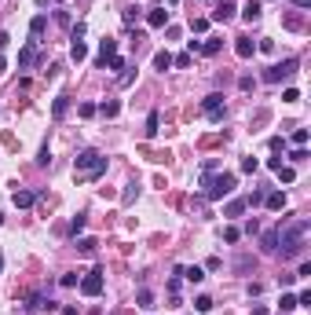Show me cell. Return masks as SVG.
Here are the masks:
<instances>
[{"label": "cell", "instance_id": "836d02e7", "mask_svg": "<svg viewBox=\"0 0 311 315\" xmlns=\"http://www.w3.org/2000/svg\"><path fill=\"white\" fill-rule=\"evenodd\" d=\"M124 22H128V26H136V22H140V8H124Z\"/></svg>", "mask_w": 311, "mask_h": 315}, {"label": "cell", "instance_id": "74e56055", "mask_svg": "<svg viewBox=\"0 0 311 315\" xmlns=\"http://www.w3.org/2000/svg\"><path fill=\"white\" fill-rule=\"evenodd\" d=\"M77 114H81V117H95V103H81V107H77Z\"/></svg>", "mask_w": 311, "mask_h": 315}, {"label": "cell", "instance_id": "c3c4849f", "mask_svg": "<svg viewBox=\"0 0 311 315\" xmlns=\"http://www.w3.org/2000/svg\"><path fill=\"white\" fill-rule=\"evenodd\" d=\"M293 4H296L300 11H304V8H311V0H293Z\"/></svg>", "mask_w": 311, "mask_h": 315}, {"label": "cell", "instance_id": "52a82bcc", "mask_svg": "<svg viewBox=\"0 0 311 315\" xmlns=\"http://www.w3.org/2000/svg\"><path fill=\"white\" fill-rule=\"evenodd\" d=\"M33 63H37V44L30 41V44H26L22 51H18V70H30Z\"/></svg>", "mask_w": 311, "mask_h": 315}, {"label": "cell", "instance_id": "ab89813d", "mask_svg": "<svg viewBox=\"0 0 311 315\" xmlns=\"http://www.w3.org/2000/svg\"><path fill=\"white\" fill-rule=\"evenodd\" d=\"M293 143H296V147H304V143H308V128H296V132H293Z\"/></svg>", "mask_w": 311, "mask_h": 315}, {"label": "cell", "instance_id": "2e32d148", "mask_svg": "<svg viewBox=\"0 0 311 315\" xmlns=\"http://www.w3.org/2000/svg\"><path fill=\"white\" fill-rule=\"evenodd\" d=\"M110 55H117V41H110V37H107V41L99 44V63L107 66V59H110Z\"/></svg>", "mask_w": 311, "mask_h": 315}, {"label": "cell", "instance_id": "d4e9b609", "mask_svg": "<svg viewBox=\"0 0 311 315\" xmlns=\"http://www.w3.org/2000/svg\"><path fill=\"white\" fill-rule=\"evenodd\" d=\"M84 224H88V216H84V213H77V216H74V224H70V235L77 238V235L84 231Z\"/></svg>", "mask_w": 311, "mask_h": 315}, {"label": "cell", "instance_id": "484cf974", "mask_svg": "<svg viewBox=\"0 0 311 315\" xmlns=\"http://www.w3.org/2000/svg\"><path fill=\"white\" fill-rule=\"evenodd\" d=\"M157 121H161V117H157V110H154V114L147 117V128H143V132H147V140H154V136H157Z\"/></svg>", "mask_w": 311, "mask_h": 315}, {"label": "cell", "instance_id": "ffe728a7", "mask_svg": "<svg viewBox=\"0 0 311 315\" xmlns=\"http://www.w3.org/2000/svg\"><path fill=\"white\" fill-rule=\"evenodd\" d=\"M220 48H223L220 37H205V41H202V55H216Z\"/></svg>", "mask_w": 311, "mask_h": 315}, {"label": "cell", "instance_id": "44dd1931", "mask_svg": "<svg viewBox=\"0 0 311 315\" xmlns=\"http://www.w3.org/2000/svg\"><path fill=\"white\" fill-rule=\"evenodd\" d=\"M176 275H183L187 282H202V279H205L202 268H176Z\"/></svg>", "mask_w": 311, "mask_h": 315}, {"label": "cell", "instance_id": "db71d44e", "mask_svg": "<svg viewBox=\"0 0 311 315\" xmlns=\"http://www.w3.org/2000/svg\"><path fill=\"white\" fill-rule=\"evenodd\" d=\"M279 315H289V312H279Z\"/></svg>", "mask_w": 311, "mask_h": 315}, {"label": "cell", "instance_id": "8992f818", "mask_svg": "<svg viewBox=\"0 0 311 315\" xmlns=\"http://www.w3.org/2000/svg\"><path fill=\"white\" fill-rule=\"evenodd\" d=\"M81 293L84 297H99V293H103V271H99V268H92L81 279Z\"/></svg>", "mask_w": 311, "mask_h": 315}, {"label": "cell", "instance_id": "6da1fadb", "mask_svg": "<svg viewBox=\"0 0 311 315\" xmlns=\"http://www.w3.org/2000/svg\"><path fill=\"white\" fill-rule=\"evenodd\" d=\"M308 231H311V220H293V224H286V227L279 224V253H282V260H296L300 257Z\"/></svg>", "mask_w": 311, "mask_h": 315}, {"label": "cell", "instance_id": "1f68e13d", "mask_svg": "<svg viewBox=\"0 0 311 315\" xmlns=\"http://www.w3.org/2000/svg\"><path fill=\"white\" fill-rule=\"evenodd\" d=\"M95 246H99L95 238H77V249H81V253H95Z\"/></svg>", "mask_w": 311, "mask_h": 315}, {"label": "cell", "instance_id": "8fae6325", "mask_svg": "<svg viewBox=\"0 0 311 315\" xmlns=\"http://www.w3.org/2000/svg\"><path fill=\"white\" fill-rule=\"evenodd\" d=\"M260 246H264V253H279V227H271V231H264Z\"/></svg>", "mask_w": 311, "mask_h": 315}, {"label": "cell", "instance_id": "11a10c76", "mask_svg": "<svg viewBox=\"0 0 311 315\" xmlns=\"http://www.w3.org/2000/svg\"><path fill=\"white\" fill-rule=\"evenodd\" d=\"M172 4H176V0H172Z\"/></svg>", "mask_w": 311, "mask_h": 315}, {"label": "cell", "instance_id": "d6a6232c", "mask_svg": "<svg viewBox=\"0 0 311 315\" xmlns=\"http://www.w3.org/2000/svg\"><path fill=\"white\" fill-rule=\"evenodd\" d=\"M194 312H213V297H198L194 300Z\"/></svg>", "mask_w": 311, "mask_h": 315}, {"label": "cell", "instance_id": "8d00e7d4", "mask_svg": "<svg viewBox=\"0 0 311 315\" xmlns=\"http://www.w3.org/2000/svg\"><path fill=\"white\" fill-rule=\"evenodd\" d=\"M289 161H293V165H300V161H308V150H304V147H296L293 154H289Z\"/></svg>", "mask_w": 311, "mask_h": 315}, {"label": "cell", "instance_id": "d590c367", "mask_svg": "<svg viewBox=\"0 0 311 315\" xmlns=\"http://www.w3.org/2000/svg\"><path fill=\"white\" fill-rule=\"evenodd\" d=\"M256 169H260L256 158H242V173H256Z\"/></svg>", "mask_w": 311, "mask_h": 315}, {"label": "cell", "instance_id": "b9f144b4", "mask_svg": "<svg viewBox=\"0 0 311 315\" xmlns=\"http://www.w3.org/2000/svg\"><path fill=\"white\" fill-rule=\"evenodd\" d=\"M172 66H190V55L183 51V55H172Z\"/></svg>", "mask_w": 311, "mask_h": 315}, {"label": "cell", "instance_id": "cb8c5ba5", "mask_svg": "<svg viewBox=\"0 0 311 315\" xmlns=\"http://www.w3.org/2000/svg\"><path fill=\"white\" fill-rule=\"evenodd\" d=\"M154 66H157V70L165 74V70L172 66V55H169V51H157V55H154Z\"/></svg>", "mask_w": 311, "mask_h": 315}, {"label": "cell", "instance_id": "9c48e42d", "mask_svg": "<svg viewBox=\"0 0 311 315\" xmlns=\"http://www.w3.org/2000/svg\"><path fill=\"white\" fill-rule=\"evenodd\" d=\"M253 51H256V44L249 37H234V55L238 59H253Z\"/></svg>", "mask_w": 311, "mask_h": 315}, {"label": "cell", "instance_id": "4fadbf2b", "mask_svg": "<svg viewBox=\"0 0 311 315\" xmlns=\"http://www.w3.org/2000/svg\"><path fill=\"white\" fill-rule=\"evenodd\" d=\"M11 202H15V209H30L33 202H37V194H33V191H15Z\"/></svg>", "mask_w": 311, "mask_h": 315}, {"label": "cell", "instance_id": "4dcf8cb0", "mask_svg": "<svg viewBox=\"0 0 311 315\" xmlns=\"http://www.w3.org/2000/svg\"><path fill=\"white\" fill-rule=\"evenodd\" d=\"M238 238H242V231H238V227H223V242H227V246H234Z\"/></svg>", "mask_w": 311, "mask_h": 315}, {"label": "cell", "instance_id": "ee69618b", "mask_svg": "<svg viewBox=\"0 0 311 315\" xmlns=\"http://www.w3.org/2000/svg\"><path fill=\"white\" fill-rule=\"evenodd\" d=\"M282 99H286V103H296V99H300V92H296V88H286V92H282Z\"/></svg>", "mask_w": 311, "mask_h": 315}, {"label": "cell", "instance_id": "7dc6e473", "mask_svg": "<svg viewBox=\"0 0 311 315\" xmlns=\"http://www.w3.org/2000/svg\"><path fill=\"white\" fill-rule=\"evenodd\" d=\"M253 315H271V312H267L264 304H256V308H253Z\"/></svg>", "mask_w": 311, "mask_h": 315}, {"label": "cell", "instance_id": "83f0119b", "mask_svg": "<svg viewBox=\"0 0 311 315\" xmlns=\"http://www.w3.org/2000/svg\"><path fill=\"white\" fill-rule=\"evenodd\" d=\"M275 173H279V180H282V183H293V180H296L293 165H282V169H275Z\"/></svg>", "mask_w": 311, "mask_h": 315}, {"label": "cell", "instance_id": "ba28073f", "mask_svg": "<svg viewBox=\"0 0 311 315\" xmlns=\"http://www.w3.org/2000/svg\"><path fill=\"white\" fill-rule=\"evenodd\" d=\"M234 4H231V0H220V4H216V11H213V22H227V18H234Z\"/></svg>", "mask_w": 311, "mask_h": 315}, {"label": "cell", "instance_id": "816d5d0a", "mask_svg": "<svg viewBox=\"0 0 311 315\" xmlns=\"http://www.w3.org/2000/svg\"><path fill=\"white\" fill-rule=\"evenodd\" d=\"M0 271H4V253H0Z\"/></svg>", "mask_w": 311, "mask_h": 315}, {"label": "cell", "instance_id": "7c38bea8", "mask_svg": "<svg viewBox=\"0 0 311 315\" xmlns=\"http://www.w3.org/2000/svg\"><path fill=\"white\" fill-rule=\"evenodd\" d=\"M264 205H267L271 213H279V209H286V194H282V191H271V194H264Z\"/></svg>", "mask_w": 311, "mask_h": 315}, {"label": "cell", "instance_id": "5bb4252c", "mask_svg": "<svg viewBox=\"0 0 311 315\" xmlns=\"http://www.w3.org/2000/svg\"><path fill=\"white\" fill-rule=\"evenodd\" d=\"M95 114H103V117H117V114H121V103H117V99H107V103H99V107H95Z\"/></svg>", "mask_w": 311, "mask_h": 315}, {"label": "cell", "instance_id": "7a4b0ae2", "mask_svg": "<svg viewBox=\"0 0 311 315\" xmlns=\"http://www.w3.org/2000/svg\"><path fill=\"white\" fill-rule=\"evenodd\" d=\"M74 173H77V180H81V183L99 180V176L107 173V158L99 154V150H81L77 161H74Z\"/></svg>", "mask_w": 311, "mask_h": 315}, {"label": "cell", "instance_id": "5b68a950", "mask_svg": "<svg viewBox=\"0 0 311 315\" xmlns=\"http://www.w3.org/2000/svg\"><path fill=\"white\" fill-rule=\"evenodd\" d=\"M202 114L209 117V121H223L227 110H223V95H220V92H213V95H205V99H202Z\"/></svg>", "mask_w": 311, "mask_h": 315}, {"label": "cell", "instance_id": "7402d4cb", "mask_svg": "<svg viewBox=\"0 0 311 315\" xmlns=\"http://www.w3.org/2000/svg\"><path fill=\"white\" fill-rule=\"evenodd\" d=\"M136 304H140L143 312H150V308H154V293H150V290H140V293H136Z\"/></svg>", "mask_w": 311, "mask_h": 315}, {"label": "cell", "instance_id": "f907efd6", "mask_svg": "<svg viewBox=\"0 0 311 315\" xmlns=\"http://www.w3.org/2000/svg\"><path fill=\"white\" fill-rule=\"evenodd\" d=\"M37 4H41V8H48V4H51V0H37Z\"/></svg>", "mask_w": 311, "mask_h": 315}, {"label": "cell", "instance_id": "30bf717a", "mask_svg": "<svg viewBox=\"0 0 311 315\" xmlns=\"http://www.w3.org/2000/svg\"><path fill=\"white\" fill-rule=\"evenodd\" d=\"M147 22L154 26V30H165V26H169V11H165V8H150L147 11Z\"/></svg>", "mask_w": 311, "mask_h": 315}, {"label": "cell", "instance_id": "f546056e", "mask_svg": "<svg viewBox=\"0 0 311 315\" xmlns=\"http://www.w3.org/2000/svg\"><path fill=\"white\" fill-rule=\"evenodd\" d=\"M190 30H194V33H205V30H209V18H202V15H190Z\"/></svg>", "mask_w": 311, "mask_h": 315}, {"label": "cell", "instance_id": "3957f363", "mask_svg": "<svg viewBox=\"0 0 311 315\" xmlns=\"http://www.w3.org/2000/svg\"><path fill=\"white\" fill-rule=\"evenodd\" d=\"M205 198H213V202H220V198H227L231 191L238 187V176L234 173H220V176H205Z\"/></svg>", "mask_w": 311, "mask_h": 315}, {"label": "cell", "instance_id": "e0dca14e", "mask_svg": "<svg viewBox=\"0 0 311 315\" xmlns=\"http://www.w3.org/2000/svg\"><path fill=\"white\" fill-rule=\"evenodd\" d=\"M242 18H246V22H256V18H260V0H246V8H242Z\"/></svg>", "mask_w": 311, "mask_h": 315}, {"label": "cell", "instance_id": "e575fe53", "mask_svg": "<svg viewBox=\"0 0 311 315\" xmlns=\"http://www.w3.org/2000/svg\"><path fill=\"white\" fill-rule=\"evenodd\" d=\"M107 66L114 70V74H121V70H124V59H121V55H110V59H107Z\"/></svg>", "mask_w": 311, "mask_h": 315}, {"label": "cell", "instance_id": "f6af8a7d", "mask_svg": "<svg viewBox=\"0 0 311 315\" xmlns=\"http://www.w3.org/2000/svg\"><path fill=\"white\" fill-rule=\"evenodd\" d=\"M8 44H11V37H8V33H0V51L8 48Z\"/></svg>", "mask_w": 311, "mask_h": 315}, {"label": "cell", "instance_id": "7bdbcfd3", "mask_svg": "<svg viewBox=\"0 0 311 315\" xmlns=\"http://www.w3.org/2000/svg\"><path fill=\"white\" fill-rule=\"evenodd\" d=\"M136 194H140V187H136V183H128V191H124V198H121V202H124V205H128V202L136 198Z\"/></svg>", "mask_w": 311, "mask_h": 315}, {"label": "cell", "instance_id": "f5cc1de1", "mask_svg": "<svg viewBox=\"0 0 311 315\" xmlns=\"http://www.w3.org/2000/svg\"><path fill=\"white\" fill-rule=\"evenodd\" d=\"M0 224H4V213H0Z\"/></svg>", "mask_w": 311, "mask_h": 315}, {"label": "cell", "instance_id": "f1b7e54d", "mask_svg": "<svg viewBox=\"0 0 311 315\" xmlns=\"http://www.w3.org/2000/svg\"><path fill=\"white\" fill-rule=\"evenodd\" d=\"M249 268H256V257H238L234 260V271H249Z\"/></svg>", "mask_w": 311, "mask_h": 315}, {"label": "cell", "instance_id": "277c9868", "mask_svg": "<svg viewBox=\"0 0 311 315\" xmlns=\"http://www.w3.org/2000/svg\"><path fill=\"white\" fill-rule=\"evenodd\" d=\"M296 66H300V63H296V59H282V63H275V66H267V70H264V81H267V84H279V81H289V77L296 74Z\"/></svg>", "mask_w": 311, "mask_h": 315}, {"label": "cell", "instance_id": "4316f807", "mask_svg": "<svg viewBox=\"0 0 311 315\" xmlns=\"http://www.w3.org/2000/svg\"><path fill=\"white\" fill-rule=\"evenodd\" d=\"M296 308V297L293 293H282V300H279V312H293Z\"/></svg>", "mask_w": 311, "mask_h": 315}, {"label": "cell", "instance_id": "681fc988", "mask_svg": "<svg viewBox=\"0 0 311 315\" xmlns=\"http://www.w3.org/2000/svg\"><path fill=\"white\" fill-rule=\"evenodd\" d=\"M0 70H8V59H4V55H0Z\"/></svg>", "mask_w": 311, "mask_h": 315}, {"label": "cell", "instance_id": "9a60e30c", "mask_svg": "<svg viewBox=\"0 0 311 315\" xmlns=\"http://www.w3.org/2000/svg\"><path fill=\"white\" fill-rule=\"evenodd\" d=\"M44 26H48V15H37V18H33V22H30V37H33V44L41 41V33H44Z\"/></svg>", "mask_w": 311, "mask_h": 315}, {"label": "cell", "instance_id": "603a6c76", "mask_svg": "<svg viewBox=\"0 0 311 315\" xmlns=\"http://www.w3.org/2000/svg\"><path fill=\"white\" fill-rule=\"evenodd\" d=\"M66 110H70V99H66V95H59V99H55V107H51L55 121H59V117H66Z\"/></svg>", "mask_w": 311, "mask_h": 315}, {"label": "cell", "instance_id": "ac0fdd59", "mask_svg": "<svg viewBox=\"0 0 311 315\" xmlns=\"http://www.w3.org/2000/svg\"><path fill=\"white\" fill-rule=\"evenodd\" d=\"M70 59H74V63H84V59H88V44L74 41V44H70Z\"/></svg>", "mask_w": 311, "mask_h": 315}, {"label": "cell", "instance_id": "bcb514c9", "mask_svg": "<svg viewBox=\"0 0 311 315\" xmlns=\"http://www.w3.org/2000/svg\"><path fill=\"white\" fill-rule=\"evenodd\" d=\"M62 315H81V312H77L74 304H66V308H62Z\"/></svg>", "mask_w": 311, "mask_h": 315}, {"label": "cell", "instance_id": "f35d334b", "mask_svg": "<svg viewBox=\"0 0 311 315\" xmlns=\"http://www.w3.org/2000/svg\"><path fill=\"white\" fill-rule=\"evenodd\" d=\"M311 304V290H300L296 293V308H308Z\"/></svg>", "mask_w": 311, "mask_h": 315}, {"label": "cell", "instance_id": "60d3db41", "mask_svg": "<svg viewBox=\"0 0 311 315\" xmlns=\"http://www.w3.org/2000/svg\"><path fill=\"white\" fill-rule=\"evenodd\" d=\"M286 26H289V30H304V18H300V15H289Z\"/></svg>", "mask_w": 311, "mask_h": 315}, {"label": "cell", "instance_id": "d6986e66", "mask_svg": "<svg viewBox=\"0 0 311 315\" xmlns=\"http://www.w3.org/2000/svg\"><path fill=\"white\" fill-rule=\"evenodd\" d=\"M246 209H249V205H246V198H231V202H227V209H223V216H242Z\"/></svg>", "mask_w": 311, "mask_h": 315}]
</instances>
